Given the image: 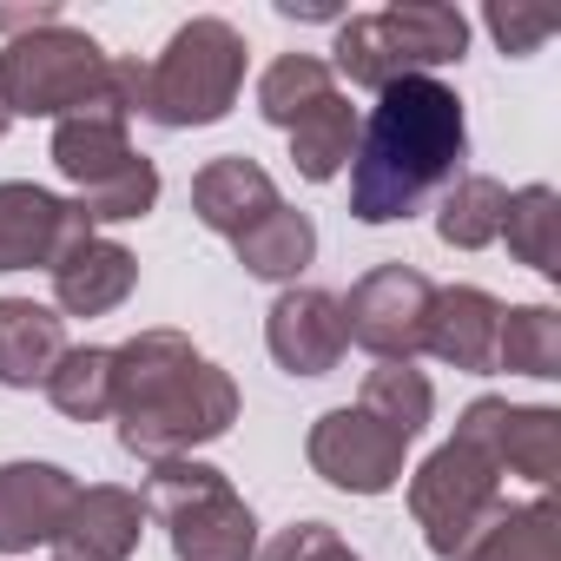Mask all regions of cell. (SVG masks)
Listing matches in <instances>:
<instances>
[{"label":"cell","mask_w":561,"mask_h":561,"mask_svg":"<svg viewBox=\"0 0 561 561\" xmlns=\"http://www.w3.org/2000/svg\"><path fill=\"white\" fill-rule=\"evenodd\" d=\"M238 87H244V34L231 21L205 14V21H185L165 41V54L146 67V106L139 113L152 126H172V133L211 126L231 113Z\"/></svg>","instance_id":"5"},{"label":"cell","mask_w":561,"mask_h":561,"mask_svg":"<svg viewBox=\"0 0 561 561\" xmlns=\"http://www.w3.org/2000/svg\"><path fill=\"white\" fill-rule=\"evenodd\" d=\"M257 561H357L344 541H337V528L331 522H298V528H285Z\"/></svg>","instance_id":"30"},{"label":"cell","mask_w":561,"mask_h":561,"mask_svg":"<svg viewBox=\"0 0 561 561\" xmlns=\"http://www.w3.org/2000/svg\"><path fill=\"white\" fill-rule=\"evenodd\" d=\"M264 344L291 377H324V370H337L351 337H344V311H337L331 291H285L271 305Z\"/></svg>","instance_id":"13"},{"label":"cell","mask_w":561,"mask_h":561,"mask_svg":"<svg viewBox=\"0 0 561 561\" xmlns=\"http://www.w3.org/2000/svg\"><path fill=\"white\" fill-rule=\"evenodd\" d=\"M502 211H508V185L469 172V179L449 185V198H443V211H436V231H443V244H456V251H482V244L502 238Z\"/></svg>","instance_id":"26"},{"label":"cell","mask_w":561,"mask_h":561,"mask_svg":"<svg viewBox=\"0 0 561 561\" xmlns=\"http://www.w3.org/2000/svg\"><path fill=\"white\" fill-rule=\"evenodd\" d=\"M146 515L165 522L179 561H251L257 554V522L238 502V489L205 469V462H152L146 476Z\"/></svg>","instance_id":"6"},{"label":"cell","mask_w":561,"mask_h":561,"mask_svg":"<svg viewBox=\"0 0 561 561\" xmlns=\"http://www.w3.org/2000/svg\"><path fill=\"white\" fill-rule=\"evenodd\" d=\"M462 152H469L462 100L436 73L383 87L377 106H370V119H364L357 165H351V211L364 225L410 218L436 185L456 179Z\"/></svg>","instance_id":"1"},{"label":"cell","mask_w":561,"mask_h":561,"mask_svg":"<svg viewBox=\"0 0 561 561\" xmlns=\"http://www.w3.org/2000/svg\"><path fill=\"white\" fill-rule=\"evenodd\" d=\"M47 397H54V410L73 416V423L113 416V351H100V344L67 351V357L54 364V377H47Z\"/></svg>","instance_id":"27"},{"label":"cell","mask_w":561,"mask_h":561,"mask_svg":"<svg viewBox=\"0 0 561 561\" xmlns=\"http://www.w3.org/2000/svg\"><path fill=\"white\" fill-rule=\"evenodd\" d=\"M60 357H67V318H54L34 298H0V383L34 390L54 377Z\"/></svg>","instance_id":"18"},{"label":"cell","mask_w":561,"mask_h":561,"mask_svg":"<svg viewBox=\"0 0 561 561\" xmlns=\"http://www.w3.org/2000/svg\"><path fill=\"white\" fill-rule=\"evenodd\" d=\"M113 416L139 462H179L185 449L238 423V390L179 331H139L113 351Z\"/></svg>","instance_id":"2"},{"label":"cell","mask_w":561,"mask_h":561,"mask_svg":"<svg viewBox=\"0 0 561 561\" xmlns=\"http://www.w3.org/2000/svg\"><path fill=\"white\" fill-rule=\"evenodd\" d=\"M146 535V502L133 489H113V482H93L73 495L60 535H54V554L60 561H126Z\"/></svg>","instance_id":"14"},{"label":"cell","mask_w":561,"mask_h":561,"mask_svg":"<svg viewBox=\"0 0 561 561\" xmlns=\"http://www.w3.org/2000/svg\"><path fill=\"white\" fill-rule=\"evenodd\" d=\"M456 436H469L476 449H489L495 469H515L528 482H554L561 476V416L554 410H515L502 397H476L462 410Z\"/></svg>","instance_id":"11"},{"label":"cell","mask_w":561,"mask_h":561,"mask_svg":"<svg viewBox=\"0 0 561 561\" xmlns=\"http://www.w3.org/2000/svg\"><path fill=\"white\" fill-rule=\"evenodd\" d=\"M80 482L60 462H8L0 469V554H27L60 535Z\"/></svg>","instance_id":"12"},{"label":"cell","mask_w":561,"mask_h":561,"mask_svg":"<svg viewBox=\"0 0 561 561\" xmlns=\"http://www.w3.org/2000/svg\"><path fill=\"white\" fill-rule=\"evenodd\" d=\"M159 205V165L152 159H126L113 179H100L93 192H80V211H87V225H126V218H146Z\"/></svg>","instance_id":"29"},{"label":"cell","mask_w":561,"mask_h":561,"mask_svg":"<svg viewBox=\"0 0 561 561\" xmlns=\"http://www.w3.org/2000/svg\"><path fill=\"white\" fill-rule=\"evenodd\" d=\"M238 244V264L251 271V277H298L305 264H311V251H318V225L305 218V211H291V205H277V211H264L244 238H231Z\"/></svg>","instance_id":"21"},{"label":"cell","mask_w":561,"mask_h":561,"mask_svg":"<svg viewBox=\"0 0 561 561\" xmlns=\"http://www.w3.org/2000/svg\"><path fill=\"white\" fill-rule=\"evenodd\" d=\"M8 119H14V113H8V106H0V133H8Z\"/></svg>","instance_id":"33"},{"label":"cell","mask_w":561,"mask_h":561,"mask_svg":"<svg viewBox=\"0 0 561 561\" xmlns=\"http://www.w3.org/2000/svg\"><path fill=\"white\" fill-rule=\"evenodd\" d=\"M502 238H508V251H515L528 271L554 277V271H561V198H554V185H522V192H508Z\"/></svg>","instance_id":"24"},{"label":"cell","mask_w":561,"mask_h":561,"mask_svg":"<svg viewBox=\"0 0 561 561\" xmlns=\"http://www.w3.org/2000/svg\"><path fill=\"white\" fill-rule=\"evenodd\" d=\"M324 93H337L331 60H318V54H285V60H271L264 80H257V113H264L271 126H285V133H291Z\"/></svg>","instance_id":"25"},{"label":"cell","mask_w":561,"mask_h":561,"mask_svg":"<svg viewBox=\"0 0 561 561\" xmlns=\"http://www.w3.org/2000/svg\"><path fill=\"white\" fill-rule=\"evenodd\" d=\"M285 198H277V185H271V172L257 165V159H244V152H231V159H211L198 179H192V211L218 231V238H244L264 211H277Z\"/></svg>","instance_id":"16"},{"label":"cell","mask_w":561,"mask_h":561,"mask_svg":"<svg viewBox=\"0 0 561 561\" xmlns=\"http://www.w3.org/2000/svg\"><path fill=\"white\" fill-rule=\"evenodd\" d=\"M0 106L27 119H73V113L133 119L146 106V67L113 60L93 34L60 21L0 47Z\"/></svg>","instance_id":"3"},{"label":"cell","mask_w":561,"mask_h":561,"mask_svg":"<svg viewBox=\"0 0 561 561\" xmlns=\"http://www.w3.org/2000/svg\"><path fill=\"white\" fill-rule=\"evenodd\" d=\"M449 561H561V515L548 495L522 502V508H495Z\"/></svg>","instance_id":"19"},{"label":"cell","mask_w":561,"mask_h":561,"mask_svg":"<svg viewBox=\"0 0 561 561\" xmlns=\"http://www.w3.org/2000/svg\"><path fill=\"white\" fill-rule=\"evenodd\" d=\"M41 27H60V8L54 0H34V8H0V34H41Z\"/></svg>","instance_id":"32"},{"label":"cell","mask_w":561,"mask_h":561,"mask_svg":"<svg viewBox=\"0 0 561 561\" xmlns=\"http://www.w3.org/2000/svg\"><path fill=\"white\" fill-rule=\"evenodd\" d=\"M126 159H133L126 119H113V113H73V119L54 126V165H60L80 192H93L100 179H113Z\"/></svg>","instance_id":"20"},{"label":"cell","mask_w":561,"mask_h":561,"mask_svg":"<svg viewBox=\"0 0 561 561\" xmlns=\"http://www.w3.org/2000/svg\"><path fill=\"white\" fill-rule=\"evenodd\" d=\"M93 225L80 205L41 192V185H0V271H34V264H60L73 244H87Z\"/></svg>","instance_id":"10"},{"label":"cell","mask_w":561,"mask_h":561,"mask_svg":"<svg viewBox=\"0 0 561 561\" xmlns=\"http://www.w3.org/2000/svg\"><path fill=\"white\" fill-rule=\"evenodd\" d=\"M133 285H139V257L113 238H87L54 264V305L67 318H106L133 298Z\"/></svg>","instance_id":"15"},{"label":"cell","mask_w":561,"mask_h":561,"mask_svg":"<svg viewBox=\"0 0 561 561\" xmlns=\"http://www.w3.org/2000/svg\"><path fill=\"white\" fill-rule=\"evenodd\" d=\"M430 305H436V285L410 264H377L370 277H357L351 298L337 305L344 311V337L364 344L370 357L383 364H410L430 337Z\"/></svg>","instance_id":"8"},{"label":"cell","mask_w":561,"mask_h":561,"mask_svg":"<svg viewBox=\"0 0 561 561\" xmlns=\"http://www.w3.org/2000/svg\"><path fill=\"white\" fill-rule=\"evenodd\" d=\"M357 410H364V416H377L397 443H416V436L430 430L436 390H430V377H423V370H410V364H377V370L364 377Z\"/></svg>","instance_id":"23"},{"label":"cell","mask_w":561,"mask_h":561,"mask_svg":"<svg viewBox=\"0 0 561 561\" xmlns=\"http://www.w3.org/2000/svg\"><path fill=\"white\" fill-rule=\"evenodd\" d=\"M469 47V21L456 8H436V0H403V8H383V14H357V21H337V67L351 87H397V80H416L430 67H449L462 60Z\"/></svg>","instance_id":"4"},{"label":"cell","mask_w":561,"mask_h":561,"mask_svg":"<svg viewBox=\"0 0 561 561\" xmlns=\"http://www.w3.org/2000/svg\"><path fill=\"white\" fill-rule=\"evenodd\" d=\"M351 146H357V106H351L344 93H324V100L291 126V159H298V172L318 179V185L351 165Z\"/></svg>","instance_id":"22"},{"label":"cell","mask_w":561,"mask_h":561,"mask_svg":"<svg viewBox=\"0 0 561 561\" xmlns=\"http://www.w3.org/2000/svg\"><path fill=\"white\" fill-rule=\"evenodd\" d=\"M495 370H522V377H561V318H554L548 305L502 311Z\"/></svg>","instance_id":"28"},{"label":"cell","mask_w":561,"mask_h":561,"mask_svg":"<svg viewBox=\"0 0 561 561\" xmlns=\"http://www.w3.org/2000/svg\"><path fill=\"white\" fill-rule=\"evenodd\" d=\"M561 27V14H548V8H489V34L502 41V54H535L548 34Z\"/></svg>","instance_id":"31"},{"label":"cell","mask_w":561,"mask_h":561,"mask_svg":"<svg viewBox=\"0 0 561 561\" xmlns=\"http://www.w3.org/2000/svg\"><path fill=\"white\" fill-rule=\"evenodd\" d=\"M495 344H502V305L489 291H476V285L436 291L423 351H436L456 370H495Z\"/></svg>","instance_id":"17"},{"label":"cell","mask_w":561,"mask_h":561,"mask_svg":"<svg viewBox=\"0 0 561 561\" xmlns=\"http://www.w3.org/2000/svg\"><path fill=\"white\" fill-rule=\"evenodd\" d=\"M502 469L489 462V449H476L469 436H449L416 476H410V508L423 522V541L449 561L495 508H502Z\"/></svg>","instance_id":"7"},{"label":"cell","mask_w":561,"mask_h":561,"mask_svg":"<svg viewBox=\"0 0 561 561\" xmlns=\"http://www.w3.org/2000/svg\"><path fill=\"white\" fill-rule=\"evenodd\" d=\"M311 469L324 476V482H337V489H351V495H383V489H397V476H403V449L410 443H397L377 416H364V410H331V416H318V430H311Z\"/></svg>","instance_id":"9"}]
</instances>
